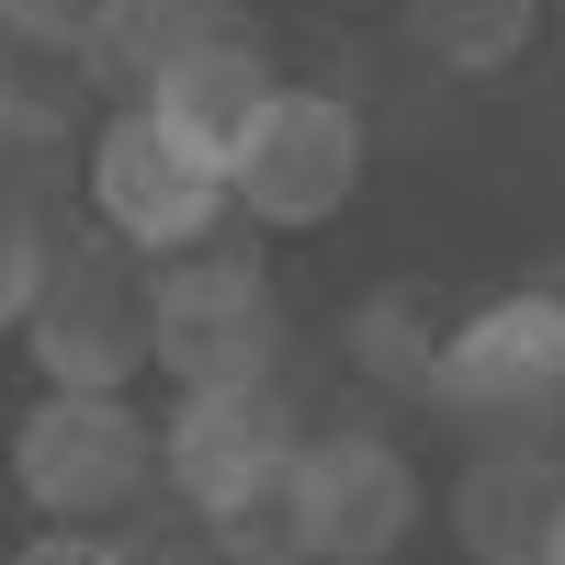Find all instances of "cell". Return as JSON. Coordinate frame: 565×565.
Instances as JSON below:
<instances>
[{"label": "cell", "instance_id": "cell-9", "mask_svg": "<svg viewBox=\"0 0 565 565\" xmlns=\"http://www.w3.org/2000/svg\"><path fill=\"white\" fill-rule=\"evenodd\" d=\"M554 509H565L554 441H476V463L452 476V543L463 565H543Z\"/></svg>", "mask_w": 565, "mask_h": 565}, {"label": "cell", "instance_id": "cell-4", "mask_svg": "<svg viewBox=\"0 0 565 565\" xmlns=\"http://www.w3.org/2000/svg\"><path fill=\"white\" fill-rule=\"evenodd\" d=\"M34 385H114L136 396V373H159V260L125 238H57V271L23 317Z\"/></svg>", "mask_w": 565, "mask_h": 565}, {"label": "cell", "instance_id": "cell-12", "mask_svg": "<svg viewBox=\"0 0 565 565\" xmlns=\"http://www.w3.org/2000/svg\"><path fill=\"white\" fill-rule=\"evenodd\" d=\"M340 351H351L362 385H385V396H407V407H430V385H441V317H430V295H418V282L362 295L351 328H340Z\"/></svg>", "mask_w": 565, "mask_h": 565}, {"label": "cell", "instance_id": "cell-1", "mask_svg": "<svg viewBox=\"0 0 565 565\" xmlns=\"http://www.w3.org/2000/svg\"><path fill=\"white\" fill-rule=\"evenodd\" d=\"M79 193H90V226L148 260H181L204 249L226 215H238V170H226V148H204L193 125H170L148 90L136 103H114L103 125H90L79 148Z\"/></svg>", "mask_w": 565, "mask_h": 565}, {"label": "cell", "instance_id": "cell-5", "mask_svg": "<svg viewBox=\"0 0 565 565\" xmlns=\"http://www.w3.org/2000/svg\"><path fill=\"white\" fill-rule=\"evenodd\" d=\"M238 215L271 226V238H317L362 204V170H373V125L351 90H317V79H282L260 125L238 136Z\"/></svg>", "mask_w": 565, "mask_h": 565}, {"label": "cell", "instance_id": "cell-21", "mask_svg": "<svg viewBox=\"0 0 565 565\" xmlns=\"http://www.w3.org/2000/svg\"><path fill=\"white\" fill-rule=\"evenodd\" d=\"M0 565H12V543H0Z\"/></svg>", "mask_w": 565, "mask_h": 565}, {"label": "cell", "instance_id": "cell-19", "mask_svg": "<svg viewBox=\"0 0 565 565\" xmlns=\"http://www.w3.org/2000/svg\"><path fill=\"white\" fill-rule=\"evenodd\" d=\"M543 565H565V509H554V532H543Z\"/></svg>", "mask_w": 565, "mask_h": 565}, {"label": "cell", "instance_id": "cell-20", "mask_svg": "<svg viewBox=\"0 0 565 565\" xmlns=\"http://www.w3.org/2000/svg\"><path fill=\"white\" fill-rule=\"evenodd\" d=\"M554 34H565V0H554Z\"/></svg>", "mask_w": 565, "mask_h": 565}, {"label": "cell", "instance_id": "cell-18", "mask_svg": "<svg viewBox=\"0 0 565 565\" xmlns=\"http://www.w3.org/2000/svg\"><path fill=\"white\" fill-rule=\"evenodd\" d=\"M12 565H136V554L114 532H90V521H45V532L12 543Z\"/></svg>", "mask_w": 565, "mask_h": 565}, {"label": "cell", "instance_id": "cell-8", "mask_svg": "<svg viewBox=\"0 0 565 565\" xmlns=\"http://www.w3.org/2000/svg\"><path fill=\"white\" fill-rule=\"evenodd\" d=\"M306 521L317 565H396L407 532L430 521V476L385 430H306Z\"/></svg>", "mask_w": 565, "mask_h": 565}, {"label": "cell", "instance_id": "cell-3", "mask_svg": "<svg viewBox=\"0 0 565 565\" xmlns=\"http://www.w3.org/2000/svg\"><path fill=\"white\" fill-rule=\"evenodd\" d=\"M430 407L463 441H543L565 418V282H509L441 328Z\"/></svg>", "mask_w": 565, "mask_h": 565}, {"label": "cell", "instance_id": "cell-13", "mask_svg": "<svg viewBox=\"0 0 565 565\" xmlns=\"http://www.w3.org/2000/svg\"><path fill=\"white\" fill-rule=\"evenodd\" d=\"M215 543V565H317V521H306V452L260 476L249 498H226L215 521H193Z\"/></svg>", "mask_w": 565, "mask_h": 565}, {"label": "cell", "instance_id": "cell-17", "mask_svg": "<svg viewBox=\"0 0 565 565\" xmlns=\"http://www.w3.org/2000/svg\"><path fill=\"white\" fill-rule=\"evenodd\" d=\"M45 136H57V114L34 103L23 90V68H12V34H0V181H12V193H45V170H23Z\"/></svg>", "mask_w": 565, "mask_h": 565}, {"label": "cell", "instance_id": "cell-11", "mask_svg": "<svg viewBox=\"0 0 565 565\" xmlns=\"http://www.w3.org/2000/svg\"><path fill=\"white\" fill-rule=\"evenodd\" d=\"M554 34V0H407V45L452 79H509Z\"/></svg>", "mask_w": 565, "mask_h": 565}, {"label": "cell", "instance_id": "cell-7", "mask_svg": "<svg viewBox=\"0 0 565 565\" xmlns=\"http://www.w3.org/2000/svg\"><path fill=\"white\" fill-rule=\"evenodd\" d=\"M295 452H306V430H295V407H282V385H181L170 418H159V487L193 509V521H215L226 498L282 476Z\"/></svg>", "mask_w": 565, "mask_h": 565}, {"label": "cell", "instance_id": "cell-2", "mask_svg": "<svg viewBox=\"0 0 565 565\" xmlns=\"http://www.w3.org/2000/svg\"><path fill=\"white\" fill-rule=\"evenodd\" d=\"M12 498L34 521H125L159 498V418L114 385H34L12 418Z\"/></svg>", "mask_w": 565, "mask_h": 565}, {"label": "cell", "instance_id": "cell-6", "mask_svg": "<svg viewBox=\"0 0 565 565\" xmlns=\"http://www.w3.org/2000/svg\"><path fill=\"white\" fill-rule=\"evenodd\" d=\"M282 295L249 249H181L159 260V385H271L282 373Z\"/></svg>", "mask_w": 565, "mask_h": 565}, {"label": "cell", "instance_id": "cell-16", "mask_svg": "<svg viewBox=\"0 0 565 565\" xmlns=\"http://www.w3.org/2000/svg\"><path fill=\"white\" fill-rule=\"evenodd\" d=\"M125 12L136 0H0V34L34 45V57H103Z\"/></svg>", "mask_w": 565, "mask_h": 565}, {"label": "cell", "instance_id": "cell-14", "mask_svg": "<svg viewBox=\"0 0 565 565\" xmlns=\"http://www.w3.org/2000/svg\"><path fill=\"white\" fill-rule=\"evenodd\" d=\"M249 12L238 0H136V12L114 23V45H103V68L125 79V90H148L170 57H193V45H215V34H238Z\"/></svg>", "mask_w": 565, "mask_h": 565}, {"label": "cell", "instance_id": "cell-10", "mask_svg": "<svg viewBox=\"0 0 565 565\" xmlns=\"http://www.w3.org/2000/svg\"><path fill=\"white\" fill-rule=\"evenodd\" d=\"M282 90V68L260 57V34L238 23V34H215V45H193V57H170L159 79H148V103L170 114V125H193L204 148H226L238 159V136L260 125V103Z\"/></svg>", "mask_w": 565, "mask_h": 565}, {"label": "cell", "instance_id": "cell-15", "mask_svg": "<svg viewBox=\"0 0 565 565\" xmlns=\"http://www.w3.org/2000/svg\"><path fill=\"white\" fill-rule=\"evenodd\" d=\"M57 238H68V226L45 215V193H12V181H0V340L34 317L45 271H57Z\"/></svg>", "mask_w": 565, "mask_h": 565}]
</instances>
